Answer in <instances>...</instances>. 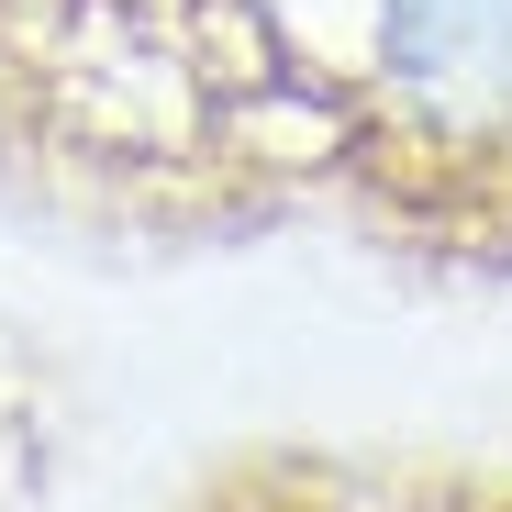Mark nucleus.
Here are the masks:
<instances>
[{"label": "nucleus", "instance_id": "nucleus-1", "mask_svg": "<svg viewBox=\"0 0 512 512\" xmlns=\"http://www.w3.org/2000/svg\"><path fill=\"white\" fill-rule=\"evenodd\" d=\"M379 90L446 145L512 134V0H368Z\"/></svg>", "mask_w": 512, "mask_h": 512}]
</instances>
